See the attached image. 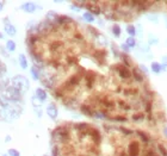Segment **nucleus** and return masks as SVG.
Returning a JSON list of instances; mask_svg holds the SVG:
<instances>
[{"label":"nucleus","mask_w":167,"mask_h":156,"mask_svg":"<svg viewBox=\"0 0 167 156\" xmlns=\"http://www.w3.org/2000/svg\"><path fill=\"white\" fill-rule=\"evenodd\" d=\"M42 84L85 116L166 129V111L146 73L100 31L49 12L28 36Z\"/></svg>","instance_id":"1"},{"label":"nucleus","mask_w":167,"mask_h":156,"mask_svg":"<svg viewBox=\"0 0 167 156\" xmlns=\"http://www.w3.org/2000/svg\"><path fill=\"white\" fill-rule=\"evenodd\" d=\"M84 18H85V20H87V22H90V23L94 22V17H93V15H92V13H90V12L84 13Z\"/></svg>","instance_id":"14"},{"label":"nucleus","mask_w":167,"mask_h":156,"mask_svg":"<svg viewBox=\"0 0 167 156\" xmlns=\"http://www.w3.org/2000/svg\"><path fill=\"white\" fill-rule=\"evenodd\" d=\"M36 98L40 100V101H44L47 99V93L43 88H37L36 90Z\"/></svg>","instance_id":"9"},{"label":"nucleus","mask_w":167,"mask_h":156,"mask_svg":"<svg viewBox=\"0 0 167 156\" xmlns=\"http://www.w3.org/2000/svg\"><path fill=\"white\" fill-rule=\"evenodd\" d=\"M22 10L25 11V12H29V13H32L36 11V6L34 3H25L23 6H22Z\"/></svg>","instance_id":"8"},{"label":"nucleus","mask_w":167,"mask_h":156,"mask_svg":"<svg viewBox=\"0 0 167 156\" xmlns=\"http://www.w3.org/2000/svg\"><path fill=\"white\" fill-rule=\"evenodd\" d=\"M127 44L130 47V48H133V47H135V44H136V42H135V39H134V37H128V39H127Z\"/></svg>","instance_id":"17"},{"label":"nucleus","mask_w":167,"mask_h":156,"mask_svg":"<svg viewBox=\"0 0 167 156\" xmlns=\"http://www.w3.org/2000/svg\"><path fill=\"white\" fill-rule=\"evenodd\" d=\"M44 156H48V155H44Z\"/></svg>","instance_id":"23"},{"label":"nucleus","mask_w":167,"mask_h":156,"mask_svg":"<svg viewBox=\"0 0 167 156\" xmlns=\"http://www.w3.org/2000/svg\"><path fill=\"white\" fill-rule=\"evenodd\" d=\"M161 69H162V67H161L160 63H157V62H153L152 63V70H153V73L159 74L161 71Z\"/></svg>","instance_id":"10"},{"label":"nucleus","mask_w":167,"mask_h":156,"mask_svg":"<svg viewBox=\"0 0 167 156\" xmlns=\"http://www.w3.org/2000/svg\"><path fill=\"white\" fill-rule=\"evenodd\" d=\"M72 5L86 7L90 13L103 15L109 20L133 22L148 12L167 15V1H76Z\"/></svg>","instance_id":"3"},{"label":"nucleus","mask_w":167,"mask_h":156,"mask_svg":"<svg viewBox=\"0 0 167 156\" xmlns=\"http://www.w3.org/2000/svg\"><path fill=\"white\" fill-rule=\"evenodd\" d=\"M51 138L54 156H167V138L146 126L67 123Z\"/></svg>","instance_id":"2"},{"label":"nucleus","mask_w":167,"mask_h":156,"mask_svg":"<svg viewBox=\"0 0 167 156\" xmlns=\"http://www.w3.org/2000/svg\"><path fill=\"white\" fill-rule=\"evenodd\" d=\"M127 32L130 35V37H134V36H135V28H134L133 25H129V26L127 28Z\"/></svg>","instance_id":"16"},{"label":"nucleus","mask_w":167,"mask_h":156,"mask_svg":"<svg viewBox=\"0 0 167 156\" xmlns=\"http://www.w3.org/2000/svg\"><path fill=\"white\" fill-rule=\"evenodd\" d=\"M19 63H21V67L23 69H25L28 67V61H26L25 55H19Z\"/></svg>","instance_id":"11"},{"label":"nucleus","mask_w":167,"mask_h":156,"mask_svg":"<svg viewBox=\"0 0 167 156\" xmlns=\"http://www.w3.org/2000/svg\"><path fill=\"white\" fill-rule=\"evenodd\" d=\"M9 156H21L19 155V151L16 150V149H10L9 150Z\"/></svg>","instance_id":"18"},{"label":"nucleus","mask_w":167,"mask_h":156,"mask_svg":"<svg viewBox=\"0 0 167 156\" xmlns=\"http://www.w3.org/2000/svg\"><path fill=\"white\" fill-rule=\"evenodd\" d=\"M5 71H6V67L1 61H0V74H4Z\"/></svg>","instance_id":"19"},{"label":"nucleus","mask_w":167,"mask_h":156,"mask_svg":"<svg viewBox=\"0 0 167 156\" xmlns=\"http://www.w3.org/2000/svg\"><path fill=\"white\" fill-rule=\"evenodd\" d=\"M12 86L16 87L17 90H19L23 93L29 88V81H28L26 77H24L22 75H18V76H15L12 79Z\"/></svg>","instance_id":"4"},{"label":"nucleus","mask_w":167,"mask_h":156,"mask_svg":"<svg viewBox=\"0 0 167 156\" xmlns=\"http://www.w3.org/2000/svg\"><path fill=\"white\" fill-rule=\"evenodd\" d=\"M6 48H7L9 51H15V50H16V43H15L13 41H7Z\"/></svg>","instance_id":"12"},{"label":"nucleus","mask_w":167,"mask_h":156,"mask_svg":"<svg viewBox=\"0 0 167 156\" xmlns=\"http://www.w3.org/2000/svg\"><path fill=\"white\" fill-rule=\"evenodd\" d=\"M5 31H6V34L10 35V36H15L16 32H17V31H16V28H15L12 24H10L7 19L5 20Z\"/></svg>","instance_id":"7"},{"label":"nucleus","mask_w":167,"mask_h":156,"mask_svg":"<svg viewBox=\"0 0 167 156\" xmlns=\"http://www.w3.org/2000/svg\"><path fill=\"white\" fill-rule=\"evenodd\" d=\"M1 10H3V3L0 1V11H1Z\"/></svg>","instance_id":"20"},{"label":"nucleus","mask_w":167,"mask_h":156,"mask_svg":"<svg viewBox=\"0 0 167 156\" xmlns=\"http://www.w3.org/2000/svg\"><path fill=\"white\" fill-rule=\"evenodd\" d=\"M0 38H4V36H3V34L0 32Z\"/></svg>","instance_id":"21"},{"label":"nucleus","mask_w":167,"mask_h":156,"mask_svg":"<svg viewBox=\"0 0 167 156\" xmlns=\"http://www.w3.org/2000/svg\"><path fill=\"white\" fill-rule=\"evenodd\" d=\"M47 113H48V116H49L50 118L55 119V118L57 117V107H56V105H55V104H50V105L47 107Z\"/></svg>","instance_id":"6"},{"label":"nucleus","mask_w":167,"mask_h":156,"mask_svg":"<svg viewBox=\"0 0 167 156\" xmlns=\"http://www.w3.org/2000/svg\"><path fill=\"white\" fill-rule=\"evenodd\" d=\"M4 98H6L7 100H12V101H19L22 98V92L19 90H17L16 87L10 86L4 91Z\"/></svg>","instance_id":"5"},{"label":"nucleus","mask_w":167,"mask_h":156,"mask_svg":"<svg viewBox=\"0 0 167 156\" xmlns=\"http://www.w3.org/2000/svg\"><path fill=\"white\" fill-rule=\"evenodd\" d=\"M31 74H32V76H34V79H36V80L40 79V71H38V69H37L35 66L31 68Z\"/></svg>","instance_id":"13"},{"label":"nucleus","mask_w":167,"mask_h":156,"mask_svg":"<svg viewBox=\"0 0 167 156\" xmlns=\"http://www.w3.org/2000/svg\"><path fill=\"white\" fill-rule=\"evenodd\" d=\"M112 32H114L115 36L119 37V36H121V28H119L118 25H114V26H112Z\"/></svg>","instance_id":"15"},{"label":"nucleus","mask_w":167,"mask_h":156,"mask_svg":"<svg viewBox=\"0 0 167 156\" xmlns=\"http://www.w3.org/2000/svg\"><path fill=\"white\" fill-rule=\"evenodd\" d=\"M165 133H166V136H167V126H166V129H165Z\"/></svg>","instance_id":"22"}]
</instances>
